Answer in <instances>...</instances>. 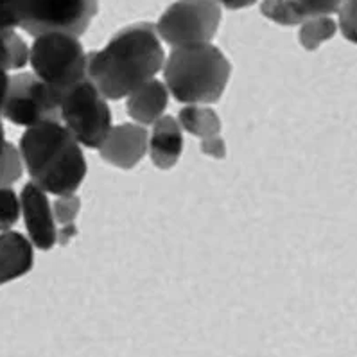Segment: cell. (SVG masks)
Returning <instances> with one entry per match:
<instances>
[{"mask_svg": "<svg viewBox=\"0 0 357 357\" xmlns=\"http://www.w3.org/2000/svg\"><path fill=\"white\" fill-rule=\"evenodd\" d=\"M202 153L212 156V158H225L227 156V146H225V140L214 135L211 139H202Z\"/></svg>", "mask_w": 357, "mask_h": 357, "instance_id": "7402d4cb", "label": "cell"}, {"mask_svg": "<svg viewBox=\"0 0 357 357\" xmlns=\"http://www.w3.org/2000/svg\"><path fill=\"white\" fill-rule=\"evenodd\" d=\"M17 29V0H0V33Z\"/></svg>", "mask_w": 357, "mask_h": 357, "instance_id": "44dd1931", "label": "cell"}, {"mask_svg": "<svg viewBox=\"0 0 357 357\" xmlns=\"http://www.w3.org/2000/svg\"><path fill=\"white\" fill-rule=\"evenodd\" d=\"M153 164L158 169H171L176 165L183 149V135L178 121L171 115H164L155 122L151 139L147 142Z\"/></svg>", "mask_w": 357, "mask_h": 357, "instance_id": "4fadbf2b", "label": "cell"}, {"mask_svg": "<svg viewBox=\"0 0 357 357\" xmlns=\"http://www.w3.org/2000/svg\"><path fill=\"white\" fill-rule=\"evenodd\" d=\"M29 63L40 79L61 93L86 79V52L72 34L36 36L29 49Z\"/></svg>", "mask_w": 357, "mask_h": 357, "instance_id": "277c9868", "label": "cell"}, {"mask_svg": "<svg viewBox=\"0 0 357 357\" xmlns=\"http://www.w3.org/2000/svg\"><path fill=\"white\" fill-rule=\"evenodd\" d=\"M298 38L303 49L307 51H314L319 45L327 40H331L336 34V22L331 17H316L300 24Z\"/></svg>", "mask_w": 357, "mask_h": 357, "instance_id": "2e32d148", "label": "cell"}, {"mask_svg": "<svg viewBox=\"0 0 357 357\" xmlns=\"http://www.w3.org/2000/svg\"><path fill=\"white\" fill-rule=\"evenodd\" d=\"M178 124L185 131L199 139H211L221 131V119L212 108L189 105L180 109Z\"/></svg>", "mask_w": 357, "mask_h": 357, "instance_id": "9a60e30c", "label": "cell"}, {"mask_svg": "<svg viewBox=\"0 0 357 357\" xmlns=\"http://www.w3.org/2000/svg\"><path fill=\"white\" fill-rule=\"evenodd\" d=\"M20 208L33 246L38 250L54 248L58 241V228L47 192L34 185L33 181H27L20 192Z\"/></svg>", "mask_w": 357, "mask_h": 357, "instance_id": "9c48e42d", "label": "cell"}, {"mask_svg": "<svg viewBox=\"0 0 357 357\" xmlns=\"http://www.w3.org/2000/svg\"><path fill=\"white\" fill-rule=\"evenodd\" d=\"M8 84H9V74L2 65H0V119H2V108H4L6 93H8Z\"/></svg>", "mask_w": 357, "mask_h": 357, "instance_id": "cb8c5ba5", "label": "cell"}, {"mask_svg": "<svg viewBox=\"0 0 357 357\" xmlns=\"http://www.w3.org/2000/svg\"><path fill=\"white\" fill-rule=\"evenodd\" d=\"M97 11L99 0H17V24L33 38L47 33L79 38Z\"/></svg>", "mask_w": 357, "mask_h": 357, "instance_id": "5b68a950", "label": "cell"}, {"mask_svg": "<svg viewBox=\"0 0 357 357\" xmlns=\"http://www.w3.org/2000/svg\"><path fill=\"white\" fill-rule=\"evenodd\" d=\"M221 24L218 0H178L156 24V33L171 47L211 43Z\"/></svg>", "mask_w": 357, "mask_h": 357, "instance_id": "ba28073f", "label": "cell"}, {"mask_svg": "<svg viewBox=\"0 0 357 357\" xmlns=\"http://www.w3.org/2000/svg\"><path fill=\"white\" fill-rule=\"evenodd\" d=\"M167 101V86L153 77L128 96L126 109L131 119L147 126V124H155L164 115Z\"/></svg>", "mask_w": 357, "mask_h": 357, "instance_id": "5bb4252c", "label": "cell"}, {"mask_svg": "<svg viewBox=\"0 0 357 357\" xmlns=\"http://www.w3.org/2000/svg\"><path fill=\"white\" fill-rule=\"evenodd\" d=\"M230 61L212 43L172 47L164 61V77L169 92L178 102L199 105L221 99L228 79Z\"/></svg>", "mask_w": 357, "mask_h": 357, "instance_id": "3957f363", "label": "cell"}, {"mask_svg": "<svg viewBox=\"0 0 357 357\" xmlns=\"http://www.w3.org/2000/svg\"><path fill=\"white\" fill-rule=\"evenodd\" d=\"M24 174V162L20 151L11 142H6L4 153L0 156V187H11Z\"/></svg>", "mask_w": 357, "mask_h": 357, "instance_id": "e0dca14e", "label": "cell"}, {"mask_svg": "<svg viewBox=\"0 0 357 357\" xmlns=\"http://www.w3.org/2000/svg\"><path fill=\"white\" fill-rule=\"evenodd\" d=\"M343 0H264L261 11L266 18L280 26H300L316 17L336 13Z\"/></svg>", "mask_w": 357, "mask_h": 357, "instance_id": "8fae6325", "label": "cell"}, {"mask_svg": "<svg viewBox=\"0 0 357 357\" xmlns=\"http://www.w3.org/2000/svg\"><path fill=\"white\" fill-rule=\"evenodd\" d=\"M218 2L227 9H243L250 8V6H253L259 0H218Z\"/></svg>", "mask_w": 357, "mask_h": 357, "instance_id": "d4e9b609", "label": "cell"}, {"mask_svg": "<svg viewBox=\"0 0 357 357\" xmlns=\"http://www.w3.org/2000/svg\"><path fill=\"white\" fill-rule=\"evenodd\" d=\"M34 264L33 243L20 231H0V286L29 273Z\"/></svg>", "mask_w": 357, "mask_h": 357, "instance_id": "7c38bea8", "label": "cell"}, {"mask_svg": "<svg viewBox=\"0 0 357 357\" xmlns=\"http://www.w3.org/2000/svg\"><path fill=\"white\" fill-rule=\"evenodd\" d=\"M63 93L40 79L36 74L20 72L9 76L2 117L17 126H36L42 122H61Z\"/></svg>", "mask_w": 357, "mask_h": 357, "instance_id": "52a82bcc", "label": "cell"}, {"mask_svg": "<svg viewBox=\"0 0 357 357\" xmlns=\"http://www.w3.org/2000/svg\"><path fill=\"white\" fill-rule=\"evenodd\" d=\"M31 181L43 192L65 196L83 183L86 162L79 142L61 122H42L27 128L18 144Z\"/></svg>", "mask_w": 357, "mask_h": 357, "instance_id": "7a4b0ae2", "label": "cell"}, {"mask_svg": "<svg viewBox=\"0 0 357 357\" xmlns=\"http://www.w3.org/2000/svg\"><path fill=\"white\" fill-rule=\"evenodd\" d=\"M20 198L11 187H0V231L11 230L20 219Z\"/></svg>", "mask_w": 357, "mask_h": 357, "instance_id": "ac0fdd59", "label": "cell"}, {"mask_svg": "<svg viewBox=\"0 0 357 357\" xmlns=\"http://www.w3.org/2000/svg\"><path fill=\"white\" fill-rule=\"evenodd\" d=\"M337 11L343 36L350 42H356V0H343Z\"/></svg>", "mask_w": 357, "mask_h": 357, "instance_id": "ffe728a7", "label": "cell"}, {"mask_svg": "<svg viewBox=\"0 0 357 357\" xmlns=\"http://www.w3.org/2000/svg\"><path fill=\"white\" fill-rule=\"evenodd\" d=\"M6 131H4V124H2V119H0V156L4 153V147H6Z\"/></svg>", "mask_w": 357, "mask_h": 357, "instance_id": "484cf974", "label": "cell"}, {"mask_svg": "<svg viewBox=\"0 0 357 357\" xmlns=\"http://www.w3.org/2000/svg\"><path fill=\"white\" fill-rule=\"evenodd\" d=\"M77 234V228L76 225H65V227H59L58 230V241L56 243H59V246H67L68 243H70V239H74Z\"/></svg>", "mask_w": 357, "mask_h": 357, "instance_id": "603a6c76", "label": "cell"}, {"mask_svg": "<svg viewBox=\"0 0 357 357\" xmlns=\"http://www.w3.org/2000/svg\"><path fill=\"white\" fill-rule=\"evenodd\" d=\"M147 142L149 137L146 128L137 124H119L109 130L99 149L102 160L108 164L121 169H133L147 153Z\"/></svg>", "mask_w": 357, "mask_h": 357, "instance_id": "30bf717a", "label": "cell"}, {"mask_svg": "<svg viewBox=\"0 0 357 357\" xmlns=\"http://www.w3.org/2000/svg\"><path fill=\"white\" fill-rule=\"evenodd\" d=\"M61 121L79 144L90 149L102 146L112 130V112L89 77L63 92Z\"/></svg>", "mask_w": 357, "mask_h": 357, "instance_id": "8992f818", "label": "cell"}, {"mask_svg": "<svg viewBox=\"0 0 357 357\" xmlns=\"http://www.w3.org/2000/svg\"><path fill=\"white\" fill-rule=\"evenodd\" d=\"M156 27L140 22L119 31L105 49L86 54V77L106 99H122L164 68Z\"/></svg>", "mask_w": 357, "mask_h": 357, "instance_id": "6da1fadb", "label": "cell"}, {"mask_svg": "<svg viewBox=\"0 0 357 357\" xmlns=\"http://www.w3.org/2000/svg\"><path fill=\"white\" fill-rule=\"evenodd\" d=\"M79 211H81V199L77 198L76 192L65 194V196H58V199L52 203V215H54L56 223H58L59 227L74 223V219L77 218Z\"/></svg>", "mask_w": 357, "mask_h": 357, "instance_id": "d6986e66", "label": "cell"}]
</instances>
